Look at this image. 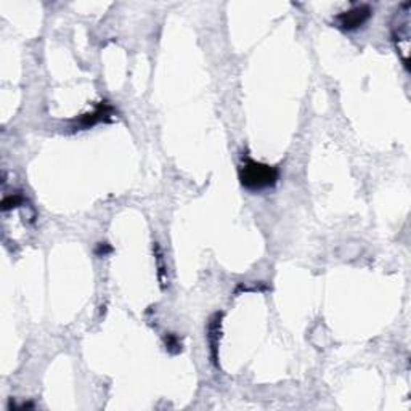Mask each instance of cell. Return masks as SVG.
Returning a JSON list of instances; mask_svg holds the SVG:
<instances>
[{
    "mask_svg": "<svg viewBox=\"0 0 411 411\" xmlns=\"http://www.w3.org/2000/svg\"><path fill=\"white\" fill-rule=\"evenodd\" d=\"M239 180L249 191H264L278 183L280 170L274 165L258 163L249 156H244L239 165Z\"/></svg>",
    "mask_w": 411,
    "mask_h": 411,
    "instance_id": "obj_1",
    "label": "cell"
},
{
    "mask_svg": "<svg viewBox=\"0 0 411 411\" xmlns=\"http://www.w3.org/2000/svg\"><path fill=\"white\" fill-rule=\"evenodd\" d=\"M109 252H111V248L108 246V244H106V243L98 244V251H96L98 256H106V254H109Z\"/></svg>",
    "mask_w": 411,
    "mask_h": 411,
    "instance_id": "obj_6",
    "label": "cell"
},
{
    "mask_svg": "<svg viewBox=\"0 0 411 411\" xmlns=\"http://www.w3.org/2000/svg\"><path fill=\"white\" fill-rule=\"evenodd\" d=\"M165 345H168V349L172 354H177V352H180V350H182V344H180V341L175 338L174 334H169L168 338H165Z\"/></svg>",
    "mask_w": 411,
    "mask_h": 411,
    "instance_id": "obj_5",
    "label": "cell"
},
{
    "mask_svg": "<svg viewBox=\"0 0 411 411\" xmlns=\"http://www.w3.org/2000/svg\"><path fill=\"white\" fill-rule=\"evenodd\" d=\"M405 12L399 13V25L394 26V39L397 49L403 53V64L408 68V50H410V3H403Z\"/></svg>",
    "mask_w": 411,
    "mask_h": 411,
    "instance_id": "obj_3",
    "label": "cell"
},
{
    "mask_svg": "<svg viewBox=\"0 0 411 411\" xmlns=\"http://www.w3.org/2000/svg\"><path fill=\"white\" fill-rule=\"evenodd\" d=\"M371 7L367 5V3H362V5H355L350 8L347 12L339 13L338 16H336V26L339 27V29L344 31H354L358 29V27H362L364 23H367L369 18H371Z\"/></svg>",
    "mask_w": 411,
    "mask_h": 411,
    "instance_id": "obj_2",
    "label": "cell"
},
{
    "mask_svg": "<svg viewBox=\"0 0 411 411\" xmlns=\"http://www.w3.org/2000/svg\"><path fill=\"white\" fill-rule=\"evenodd\" d=\"M113 114H114L113 106H111L109 103H106V101H105V103L101 101V103L96 106V108L92 111V113H87L79 119V127L89 129V127L95 126V124H98L101 121H108V119L113 116Z\"/></svg>",
    "mask_w": 411,
    "mask_h": 411,
    "instance_id": "obj_4",
    "label": "cell"
}]
</instances>
